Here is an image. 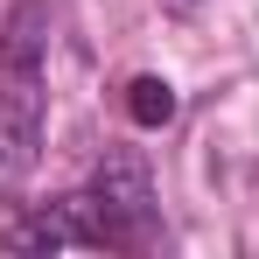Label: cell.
<instances>
[{"instance_id": "cell-1", "label": "cell", "mask_w": 259, "mask_h": 259, "mask_svg": "<svg viewBox=\"0 0 259 259\" xmlns=\"http://www.w3.org/2000/svg\"><path fill=\"white\" fill-rule=\"evenodd\" d=\"M49 126V7L14 0L0 21V182H28Z\"/></svg>"}, {"instance_id": "cell-2", "label": "cell", "mask_w": 259, "mask_h": 259, "mask_svg": "<svg viewBox=\"0 0 259 259\" xmlns=\"http://www.w3.org/2000/svg\"><path fill=\"white\" fill-rule=\"evenodd\" d=\"M84 203H91V224H98V245L112 252H140L161 238V210H154V182H147V161L140 154H105L98 175L84 182Z\"/></svg>"}, {"instance_id": "cell-3", "label": "cell", "mask_w": 259, "mask_h": 259, "mask_svg": "<svg viewBox=\"0 0 259 259\" xmlns=\"http://www.w3.org/2000/svg\"><path fill=\"white\" fill-rule=\"evenodd\" d=\"M77 245H98L84 189H70V196H56V203H42V210L7 224V252H77Z\"/></svg>"}, {"instance_id": "cell-4", "label": "cell", "mask_w": 259, "mask_h": 259, "mask_svg": "<svg viewBox=\"0 0 259 259\" xmlns=\"http://www.w3.org/2000/svg\"><path fill=\"white\" fill-rule=\"evenodd\" d=\"M126 112H133V126H147V133L168 126L175 119V84L168 77H133L126 84Z\"/></svg>"}]
</instances>
